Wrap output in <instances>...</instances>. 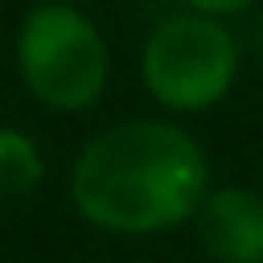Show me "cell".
<instances>
[{
	"instance_id": "1",
	"label": "cell",
	"mask_w": 263,
	"mask_h": 263,
	"mask_svg": "<svg viewBox=\"0 0 263 263\" xmlns=\"http://www.w3.org/2000/svg\"><path fill=\"white\" fill-rule=\"evenodd\" d=\"M213 190L203 139L171 116H129L97 129L69 162L74 213L116 240H153L194 222Z\"/></svg>"
},
{
	"instance_id": "2",
	"label": "cell",
	"mask_w": 263,
	"mask_h": 263,
	"mask_svg": "<svg viewBox=\"0 0 263 263\" xmlns=\"http://www.w3.org/2000/svg\"><path fill=\"white\" fill-rule=\"evenodd\" d=\"M240 65L245 51L236 28L199 9L162 14L139 46V83L171 120L217 111L236 92Z\"/></svg>"
},
{
	"instance_id": "3",
	"label": "cell",
	"mask_w": 263,
	"mask_h": 263,
	"mask_svg": "<svg viewBox=\"0 0 263 263\" xmlns=\"http://www.w3.org/2000/svg\"><path fill=\"white\" fill-rule=\"evenodd\" d=\"M14 69L42 111L83 116L111 88V42L83 5L37 0L18 18Z\"/></svg>"
},
{
	"instance_id": "4",
	"label": "cell",
	"mask_w": 263,
	"mask_h": 263,
	"mask_svg": "<svg viewBox=\"0 0 263 263\" xmlns=\"http://www.w3.org/2000/svg\"><path fill=\"white\" fill-rule=\"evenodd\" d=\"M190 227L213 263H263V190L245 180H213Z\"/></svg>"
},
{
	"instance_id": "5",
	"label": "cell",
	"mask_w": 263,
	"mask_h": 263,
	"mask_svg": "<svg viewBox=\"0 0 263 263\" xmlns=\"http://www.w3.org/2000/svg\"><path fill=\"white\" fill-rule=\"evenodd\" d=\"M42 180H46L42 143L18 125H0V199H23L42 190Z\"/></svg>"
},
{
	"instance_id": "6",
	"label": "cell",
	"mask_w": 263,
	"mask_h": 263,
	"mask_svg": "<svg viewBox=\"0 0 263 263\" xmlns=\"http://www.w3.org/2000/svg\"><path fill=\"white\" fill-rule=\"evenodd\" d=\"M259 5H263V0H176V9H199V14L227 18V23H236V18L254 14Z\"/></svg>"
},
{
	"instance_id": "7",
	"label": "cell",
	"mask_w": 263,
	"mask_h": 263,
	"mask_svg": "<svg viewBox=\"0 0 263 263\" xmlns=\"http://www.w3.org/2000/svg\"><path fill=\"white\" fill-rule=\"evenodd\" d=\"M65 5H83V9H88V5H92V0H65Z\"/></svg>"
}]
</instances>
